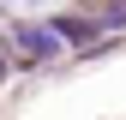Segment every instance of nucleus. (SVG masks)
Segmentation results:
<instances>
[{"mask_svg": "<svg viewBox=\"0 0 126 120\" xmlns=\"http://www.w3.org/2000/svg\"><path fill=\"white\" fill-rule=\"evenodd\" d=\"M60 42H66V36H60L54 24H18V30H12V48H18V60H30V66L54 60V54H60Z\"/></svg>", "mask_w": 126, "mask_h": 120, "instance_id": "f257e3e1", "label": "nucleus"}, {"mask_svg": "<svg viewBox=\"0 0 126 120\" xmlns=\"http://www.w3.org/2000/svg\"><path fill=\"white\" fill-rule=\"evenodd\" d=\"M54 30H60L66 42H78V48H84V42L96 36V24H90V18H54Z\"/></svg>", "mask_w": 126, "mask_h": 120, "instance_id": "f03ea898", "label": "nucleus"}, {"mask_svg": "<svg viewBox=\"0 0 126 120\" xmlns=\"http://www.w3.org/2000/svg\"><path fill=\"white\" fill-rule=\"evenodd\" d=\"M0 78H6V48H0Z\"/></svg>", "mask_w": 126, "mask_h": 120, "instance_id": "7ed1b4c3", "label": "nucleus"}]
</instances>
